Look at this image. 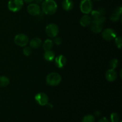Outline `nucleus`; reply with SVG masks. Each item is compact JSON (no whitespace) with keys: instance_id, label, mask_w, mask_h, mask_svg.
Masks as SVG:
<instances>
[{"instance_id":"21","label":"nucleus","mask_w":122,"mask_h":122,"mask_svg":"<svg viewBox=\"0 0 122 122\" xmlns=\"http://www.w3.org/2000/svg\"><path fill=\"white\" fill-rule=\"evenodd\" d=\"M81 122H95V117L92 114H88L83 117Z\"/></svg>"},{"instance_id":"27","label":"nucleus","mask_w":122,"mask_h":122,"mask_svg":"<svg viewBox=\"0 0 122 122\" xmlns=\"http://www.w3.org/2000/svg\"><path fill=\"white\" fill-rule=\"evenodd\" d=\"M98 122H110L109 120H108V119H107L106 117H102L101 119H100Z\"/></svg>"},{"instance_id":"6","label":"nucleus","mask_w":122,"mask_h":122,"mask_svg":"<svg viewBox=\"0 0 122 122\" xmlns=\"http://www.w3.org/2000/svg\"><path fill=\"white\" fill-rule=\"evenodd\" d=\"M14 43L19 46H25L28 44L29 40L27 35L23 33H19L15 36L14 39Z\"/></svg>"},{"instance_id":"23","label":"nucleus","mask_w":122,"mask_h":122,"mask_svg":"<svg viewBox=\"0 0 122 122\" xmlns=\"http://www.w3.org/2000/svg\"><path fill=\"white\" fill-rule=\"evenodd\" d=\"M23 52L25 56H27V57L30 56L32 53V48L30 47V46H25L23 48Z\"/></svg>"},{"instance_id":"7","label":"nucleus","mask_w":122,"mask_h":122,"mask_svg":"<svg viewBox=\"0 0 122 122\" xmlns=\"http://www.w3.org/2000/svg\"><path fill=\"white\" fill-rule=\"evenodd\" d=\"M45 32L48 36L50 38H55L59 33V28L58 26L54 23L49 24L45 28Z\"/></svg>"},{"instance_id":"25","label":"nucleus","mask_w":122,"mask_h":122,"mask_svg":"<svg viewBox=\"0 0 122 122\" xmlns=\"http://www.w3.org/2000/svg\"><path fill=\"white\" fill-rule=\"evenodd\" d=\"M111 121L112 122H120V117L119 114L116 113H113L111 114Z\"/></svg>"},{"instance_id":"18","label":"nucleus","mask_w":122,"mask_h":122,"mask_svg":"<svg viewBox=\"0 0 122 122\" xmlns=\"http://www.w3.org/2000/svg\"><path fill=\"white\" fill-rule=\"evenodd\" d=\"M44 59L47 61H52L56 58V55L54 51H51V50H48V51H46L44 54Z\"/></svg>"},{"instance_id":"12","label":"nucleus","mask_w":122,"mask_h":122,"mask_svg":"<svg viewBox=\"0 0 122 122\" xmlns=\"http://www.w3.org/2000/svg\"><path fill=\"white\" fill-rule=\"evenodd\" d=\"M122 8L121 6L117 7L112 13L110 17V20L113 21H117L121 18Z\"/></svg>"},{"instance_id":"9","label":"nucleus","mask_w":122,"mask_h":122,"mask_svg":"<svg viewBox=\"0 0 122 122\" xmlns=\"http://www.w3.org/2000/svg\"><path fill=\"white\" fill-rule=\"evenodd\" d=\"M102 36L104 39L108 41L113 40L117 36V33L114 29L112 28H108L104 30L102 32Z\"/></svg>"},{"instance_id":"1","label":"nucleus","mask_w":122,"mask_h":122,"mask_svg":"<svg viewBox=\"0 0 122 122\" xmlns=\"http://www.w3.org/2000/svg\"><path fill=\"white\" fill-rule=\"evenodd\" d=\"M58 8L57 4L54 0H44L42 2L41 9L43 13L47 15H52L56 13Z\"/></svg>"},{"instance_id":"14","label":"nucleus","mask_w":122,"mask_h":122,"mask_svg":"<svg viewBox=\"0 0 122 122\" xmlns=\"http://www.w3.org/2000/svg\"><path fill=\"white\" fill-rule=\"evenodd\" d=\"M54 60L55 63H56L57 67L61 69V68L64 67L66 64V58L64 56H63V55H60V56H57V57L55 58Z\"/></svg>"},{"instance_id":"15","label":"nucleus","mask_w":122,"mask_h":122,"mask_svg":"<svg viewBox=\"0 0 122 122\" xmlns=\"http://www.w3.org/2000/svg\"><path fill=\"white\" fill-rule=\"evenodd\" d=\"M91 21L92 19L91 17L88 14H85L81 17L80 20V24L82 27H87L90 25Z\"/></svg>"},{"instance_id":"11","label":"nucleus","mask_w":122,"mask_h":122,"mask_svg":"<svg viewBox=\"0 0 122 122\" xmlns=\"http://www.w3.org/2000/svg\"><path fill=\"white\" fill-rule=\"evenodd\" d=\"M91 13V15L90 17L92 20H96L100 19L102 16H104L106 11L103 8H100L97 10L92 11Z\"/></svg>"},{"instance_id":"2","label":"nucleus","mask_w":122,"mask_h":122,"mask_svg":"<svg viewBox=\"0 0 122 122\" xmlns=\"http://www.w3.org/2000/svg\"><path fill=\"white\" fill-rule=\"evenodd\" d=\"M61 82V76L56 72H51L47 75L46 77V82L48 85L56 86L58 85Z\"/></svg>"},{"instance_id":"4","label":"nucleus","mask_w":122,"mask_h":122,"mask_svg":"<svg viewBox=\"0 0 122 122\" xmlns=\"http://www.w3.org/2000/svg\"><path fill=\"white\" fill-rule=\"evenodd\" d=\"M23 4V0H10L8 2V8L11 11L17 12L22 8Z\"/></svg>"},{"instance_id":"20","label":"nucleus","mask_w":122,"mask_h":122,"mask_svg":"<svg viewBox=\"0 0 122 122\" xmlns=\"http://www.w3.org/2000/svg\"><path fill=\"white\" fill-rule=\"evenodd\" d=\"M10 84V79L8 77L5 76H0V87H6Z\"/></svg>"},{"instance_id":"19","label":"nucleus","mask_w":122,"mask_h":122,"mask_svg":"<svg viewBox=\"0 0 122 122\" xmlns=\"http://www.w3.org/2000/svg\"><path fill=\"white\" fill-rule=\"evenodd\" d=\"M54 43L52 40L50 39H47L42 44L43 49L45 51H48V50H51V48L53 47Z\"/></svg>"},{"instance_id":"28","label":"nucleus","mask_w":122,"mask_h":122,"mask_svg":"<svg viewBox=\"0 0 122 122\" xmlns=\"http://www.w3.org/2000/svg\"><path fill=\"white\" fill-rule=\"evenodd\" d=\"M34 1L35 0H23L24 2H25L26 3H28V4L32 3V2Z\"/></svg>"},{"instance_id":"16","label":"nucleus","mask_w":122,"mask_h":122,"mask_svg":"<svg viewBox=\"0 0 122 122\" xmlns=\"http://www.w3.org/2000/svg\"><path fill=\"white\" fill-rule=\"evenodd\" d=\"M73 7L74 3L72 0H64L62 2V8L66 11L71 10Z\"/></svg>"},{"instance_id":"10","label":"nucleus","mask_w":122,"mask_h":122,"mask_svg":"<svg viewBox=\"0 0 122 122\" xmlns=\"http://www.w3.org/2000/svg\"><path fill=\"white\" fill-rule=\"evenodd\" d=\"M27 11L30 15L36 16V15H39L41 13V9L38 4L32 3L30 4L27 6Z\"/></svg>"},{"instance_id":"26","label":"nucleus","mask_w":122,"mask_h":122,"mask_svg":"<svg viewBox=\"0 0 122 122\" xmlns=\"http://www.w3.org/2000/svg\"><path fill=\"white\" fill-rule=\"evenodd\" d=\"M54 42L56 44V45H60L62 43V39L59 36H56L54 38Z\"/></svg>"},{"instance_id":"31","label":"nucleus","mask_w":122,"mask_h":122,"mask_svg":"<svg viewBox=\"0 0 122 122\" xmlns=\"http://www.w3.org/2000/svg\"></svg>"},{"instance_id":"22","label":"nucleus","mask_w":122,"mask_h":122,"mask_svg":"<svg viewBox=\"0 0 122 122\" xmlns=\"http://www.w3.org/2000/svg\"><path fill=\"white\" fill-rule=\"evenodd\" d=\"M118 65H119V60L116 58H113L110 62V69H115L117 67Z\"/></svg>"},{"instance_id":"24","label":"nucleus","mask_w":122,"mask_h":122,"mask_svg":"<svg viewBox=\"0 0 122 122\" xmlns=\"http://www.w3.org/2000/svg\"><path fill=\"white\" fill-rule=\"evenodd\" d=\"M115 40V45L119 49H120L122 46V39L121 36H117L114 39Z\"/></svg>"},{"instance_id":"29","label":"nucleus","mask_w":122,"mask_h":122,"mask_svg":"<svg viewBox=\"0 0 122 122\" xmlns=\"http://www.w3.org/2000/svg\"><path fill=\"white\" fill-rule=\"evenodd\" d=\"M35 1L36 2V3H41V2H42L44 0H35Z\"/></svg>"},{"instance_id":"17","label":"nucleus","mask_w":122,"mask_h":122,"mask_svg":"<svg viewBox=\"0 0 122 122\" xmlns=\"http://www.w3.org/2000/svg\"><path fill=\"white\" fill-rule=\"evenodd\" d=\"M30 46L32 48H38L42 45V40L39 38H33L29 42Z\"/></svg>"},{"instance_id":"8","label":"nucleus","mask_w":122,"mask_h":122,"mask_svg":"<svg viewBox=\"0 0 122 122\" xmlns=\"http://www.w3.org/2000/svg\"><path fill=\"white\" fill-rule=\"evenodd\" d=\"M35 100L40 106H45L48 103L49 98L45 93L39 92L35 96Z\"/></svg>"},{"instance_id":"30","label":"nucleus","mask_w":122,"mask_h":122,"mask_svg":"<svg viewBox=\"0 0 122 122\" xmlns=\"http://www.w3.org/2000/svg\"><path fill=\"white\" fill-rule=\"evenodd\" d=\"M94 1H101V0H94Z\"/></svg>"},{"instance_id":"5","label":"nucleus","mask_w":122,"mask_h":122,"mask_svg":"<svg viewBox=\"0 0 122 122\" xmlns=\"http://www.w3.org/2000/svg\"><path fill=\"white\" fill-rule=\"evenodd\" d=\"M93 4L91 0H82L80 3V10L84 14H89L92 11Z\"/></svg>"},{"instance_id":"3","label":"nucleus","mask_w":122,"mask_h":122,"mask_svg":"<svg viewBox=\"0 0 122 122\" xmlns=\"http://www.w3.org/2000/svg\"><path fill=\"white\" fill-rule=\"evenodd\" d=\"M105 16H102L100 19L96 20H92L90 24L91 30L94 33H99L102 30L103 24L106 21Z\"/></svg>"},{"instance_id":"13","label":"nucleus","mask_w":122,"mask_h":122,"mask_svg":"<svg viewBox=\"0 0 122 122\" xmlns=\"http://www.w3.org/2000/svg\"><path fill=\"white\" fill-rule=\"evenodd\" d=\"M117 77V72L114 69H109L106 73V78L109 82H114Z\"/></svg>"}]
</instances>
